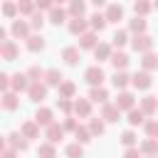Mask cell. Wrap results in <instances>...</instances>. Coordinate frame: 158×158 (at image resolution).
<instances>
[{
  "instance_id": "obj_42",
  "label": "cell",
  "mask_w": 158,
  "mask_h": 158,
  "mask_svg": "<svg viewBox=\"0 0 158 158\" xmlns=\"http://www.w3.org/2000/svg\"><path fill=\"white\" fill-rule=\"evenodd\" d=\"M64 156H67V158H84V146L74 141V143H69V146L64 148Z\"/></svg>"
},
{
  "instance_id": "obj_39",
  "label": "cell",
  "mask_w": 158,
  "mask_h": 158,
  "mask_svg": "<svg viewBox=\"0 0 158 158\" xmlns=\"http://www.w3.org/2000/svg\"><path fill=\"white\" fill-rule=\"evenodd\" d=\"M123 44H128V30H116L114 32V37H111V47H123Z\"/></svg>"
},
{
  "instance_id": "obj_25",
  "label": "cell",
  "mask_w": 158,
  "mask_h": 158,
  "mask_svg": "<svg viewBox=\"0 0 158 158\" xmlns=\"http://www.w3.org/2000/svg\"><path fill=\"white\" fill-rule=\"evenodd\" d=\"M141 69H146V72H153V69H158V54H156L153 49L141 54Z\"/></svg>"
},
{
  "instance_id": "obj_16",
  "label": "cell",
  "mask_w": 158,
  "mask_h": 158,
  "mask_svg": "<svg viewBox=\"0 0 158 158\" xmlns=\"http://www.w3.org/2000/svg\"><path fill=\"white\" fill-rule=\"evenodd\" d=\"M62 59H64V64L77 67V64H79V59H81V49H79V47H74V44H69V47H64V49H62Z\"/></svg>"
},
{
  "instance_id": "obj_57",
  "label": "cell",
  "mask_w": 158,
  "mask_h": 158,
  "mask_svg": "<svg viewBox=\"0 0 158 158\" xmlns=\"http://www.w3.org/2000/svg\"><path fill=\"white\" fill-rule=\"evenodd\" d=\"M153 7H156V10H158V0H153Z\"/></svg>"
},
{
  "instance_id": "obj_32",
  "label": "cell",
  "mask_w": 158,
  "mask_h": 158,
  "mask_svg": "<svg viewBox=\"0 0 158 158\" xmlns=\"http://www.w3.org/2000/svg\"><path fill=\"white\" fill-rule=\"evenodd\" d=\"M111 44H106V42H99L96 47H94V57L99 59V62H109V57H111Z\"/></svg>"
},
{
  "instance_id": "obj_51",
  "label": "cell",
  "mask_w": 158,
  "mask_h": 158,
  "mask_svg": "<svg viewBox=\"0 0 158 158\" xmlns=\"http://www.w3.org/2000/svg\"><path fill=\"white\" fill-rule=\"evenodd\" d=\"M10 89V74L0 72V91H7Z\"/></svg>"
},
{
  "instance_id": "obj_38",
  "label": "cell",
  "mask_w": 158,
  "mask_h": 158,
  "mask_svg": "<svg viewBox=\"0 0 158 158\" xmlns=\"http://www.w3.org/2000/svg\"><path fill=\"white\" fill-rule=\"evenodd\" d=\"M0 12H2L7 20H15V17H17V2H12V0H5V2L0 5Z\"/></svg>"
},
{
  "instance_id": "obj_53",
  "label": "cell",
  "mask_w": 158,
  "mask_h": 158,
  "mask_svg": "<svg viewBox=\"0 0 158 158\" xmlns=\"http://www.w3.org/2000/svg\"><path fill=\"white\" fill-rule=\"evenodd\" d=\"M5 40H7V30L0 25V42H5Z\"/></svg>"
},
{
  "instance_id": "obj_8",
  "label": "cell",
  "mask_w": 158,
  "mask_h": 158,
  "mask_svg": "<svg viewBox=\"0 0 158 158\" xmlns=\"http://www.w3.org/2000/svg\"><path fill=\"white\" fill-rule=\"evenodd\" d=\"M72 114H74L77 118H89V116H91V101H89V99H74Z\"/></svg>"
},
{
  "instance_id": "obj_33",
  "label": "cell",
  "mask_w": 158,
  "mask_h": 158,
  "mask_svg": "<svg viewBox=\"0 0 158 158\" xmlns=\"http://www.w3.org/2000/svg\"><path fill=\"white\" fill-rule=\"evenodd\" d=\"M89 131H91V136H104V131H106V121L99 116V118H91L89 116V126H86Z\"/></svg>"
},
{
  "instance_id": "obj_46",
  "label": "cell",
  "mask_w": 158,
  "mask_h": 158,
  "mask_svg": "<svg viewBox=\"0 0 158 158\" xmlns=\"http://www.w3.org/2000/svg\"><path fill=\"white\" fill-rule=\"evenodd\" d=\"M121 143H123L126 148H128V146H138V136L128 128V131H123V133H121Z\"/></svg>"
},
{
  "instance_id": "obj_5",
  "label": "cell",
  "mask_w": 158,
  "mask_h": 158,
  "mask_svg": "<svg viewBox=\"0 0 158 158\" xmlns=\"http://www.w3.org/2000/svg\"><path fill=\"white\" fill-rule=\"evenodd\" d=\"M5 138H7V146H10V148H15L17 153H25V151L30 148V141H27L20 131H12V133H10V136H5Z\"/></svg>"
},
{
  "instance_id": "obj_48",
  "label": "cell",
  "mask_w": 158,
  "mask_h": 158,
  "mask_svg": "<svg viewBox=\"0 0 158 158\" xmlns=\"http://www.w3.org/2000/svg\"><path fill=\"white\" fill-rule=\"evenodd\" d=\"M77 126H79V123H77V116H74V114L64 116V123H62V128H64V131H74Z\"/></svg>"
},
{
  "instance_id": "obj_26",
  "label": "cell",
  "mask_w": 158,
  "mask_h": 158,
  "mask_svg": "<svg viewBox=\"0 0 158 158\" xmlns=\"http://www.w3.org/2000/svg\"><path fill=\"white\" fill-rule=\"evenodd\" d=\"M86 12V0H69L67 2V15L69 17H81Z\"/></svg>"
},
{
  "instance_id": "obj_47",
  "label": "cell",
  "mask_w": 158,
  "mask_h": 158,
  "mask_svg": "<svg viewBox=\"0 0 158 158\" xmlns=\"http://www.w3.org/2000/svg\"><path fill=\"white\" fill-rule=\"evenodd\" d=\"M72 104H74V99H57V109H59L64 116L72 114Z\"/></svg>"
},
{
  "instance_id": "obj_17",
  "label": "cell",
  "mask_w": 158,
  "mask_h": 158,
  "mask_svg": "<svg viewBox=\"0 0 158 158\" xmlns=\"http://www.w3.org/2000/svg\"><path fill=\"white\" fill-rule=\"evenodd\" d=\"M27 86H30V79H27V74H12L10 77V91H15V94H20V91H27Z\"/></svg>"
},
{
  "instance_id": "obj_43",
  "label": "cell",
  "mask_w": 158,
  "mask_h": 158,
  "mask_svg": "<svg viewBox=\"0 0 158 158\" xmlns=\"http://www.w3.org/2000/svg\"><path fill=\"white\" fill-rule=\"evenodd\" d=\"M44 15H42V10H35L32 15H30V30H42L44 27Z\"/></svg>"
},
{
  "instance_id": "obj_50",
  "label": "cell",
  "mask_w": 158,
  "mask_h": 158,
  "mask_svg": "<svg viewBox=\"0 0 158 158\" xmlns=\"http://www.w3.org/2000/svg\"><path fill=\"white\" fill-rule=\"evenodd\" d=\"M35 7L37 10H49V7H54V0H35Z\"/></svg>"
},
{
  "instance_id": "obj_15",
  "label": "cell",
  "mask_w": 158,
  "mask_h": 158,
  "mask_svg": "<svg viewBox=\"0 0 158 158\" xmlns=\"http://www.w3.org/2000/svg\"><path fill=\"white\" fill-rule=\"evenodd\" d=\"M99 32H94V30H86V32H81L79 35V49H94L96 44H99V37H96Z\"/></svg>"
},
{
  "instance_id": "obj_23",
  "label": "cell",
  "mask_w": 158,
  "mask_h": 158,
  "mask_svg": "<svg viewBox=\"0 0 158 158\" xmlns=\"http://www.w3.org/2000/svg\"><path fill=\"white\" fill-rule=\"evenodd\" d=\"M57 91H59V99H74V94H77V84L69 81V79H62L59 86H57Z\"/></svg>"
},
{
  "instance_id": "obj_3",
  "label": "cell",
  "mask_w": 158,
  "mask_h": 158,
  "mask_svg": "<svg viewBox=\"0 0 158 158\" xmlns=\"http://www.w3.org/2000/svg\"><path fill=\"white\" fill-rule=\"evenodd\" d=\"M104 79H106V74H104L101 64H94V67H89V69L84 72V81H86L89 86H99V84H104Z\"/></svg>"
},
{
  "instance_id": "obj_59",
  "label": "cell",
  "mask_w": 158,
  "mask_h": 158,
  "mask_svg": "<svg viewBox=\"0 0 158 158\" xmlns=\"http://www.w3.org/2000/svg\"><path fill=\"white\" fill-rule=\"evenodd\" d=\"M0 109H2V104H0Z\"/></svg>"
},
{
  "instance_id": "obj_34",
  "label": "cell",
  "mask_w": 158,
  "mask_h": 158,
  "mask_svg": "<svg viewBox=\"0 0 158 158\" xmlns=\"http://www.w3.org/2000/svg\"><path fill=\"white\" fill-rule=\"evenodd\" d=\"M106 25H109V22H106V17H104L101 12H94V15L89 17V27H91L94 32H101V30H106Z\"/></svg>"
},
{
  "instance_id": "obj_37",
  "label": "cell",
  "mask_w": 158,
  "mask_h": 158,
  "mask_svg": "<svg viewBox=\"0 0 158 158\" xmlns=\"http://www.w3.org/2000/svg\"><path fill=\"white\" fill-rule=\"evenodd\" d=\"M151 10H153V2H151V0H133V12H136V15L146 17Z\"/></svg>"
},
{
  "instance_id": "obj_40",
  "label": "cell",
  "mask_w": 158,
  "mask_h": 158,
  "mask_svg": "<svg viewBox=\"0 0 158 158\" xmlns=\"http://www.w3.org/2000/svg\"><path fill=\"white\" fill-rule=\"evenodd\" d=\"M74 138H77V143L84 146V143H89L94 136H91V131H89L86 126H77V128H74Z\"/></svg>"
},
{
  "instance_id": "obj_4",
  "label": "cell",
  "mask_w": 158,
  "mask_h": 158,
  "mask_svg": "<svg viewBox=\"0 0 158 158\" xmlns=\"http://www.w3.org/2000/svg\"><path fill=\"white\" fill-rule=\"evenodd\" d=\"M17 54H20V47H17L15 40H5V42H0V59H5V62H15Z\"/></svg>"
},
{
  "instance_id": "obj_10",
  "label": "cell",
  "mask_w": 158,
  "mask_h": 158,
  "mask_svg": "<svg viewBox=\"0 0 158 158\" xmlns=\"http://www.w3.org/2000/svg\"><path fill=\"white\" fill-rule=\"evenodd\" d=\"M64 133H67V131H64V128H62L57 121H52L49 126H44V138H47L49 143H54V146H57V143L64 138Z\"/></svg>"
},
{
  "instance_id": "obj_30",
  "label": "cell",
  "mask_w": 158,
  "mask_h": 158,
  "mask_svg": "<svg viewBox=\"0 0 158 158\" xmlns=\"http://www.w3.org/2000/svg\"><path fill=\"white\" fill-rule=\"evenodd\" d=\"M62 79H64V74H62L59 69H44V79H42V81H44L47 86H59Z\"/></svg>"
},
{
  "instance_id": "obj_41",
  "label": "cell",
  "mask_w": 158,
  "mask_h": 158,
  "mask_svg": "<svg viewBox=\"0 0 158 158\" xmlns=\"http://www.w3.org/2000/svg\"><path fill=\"white\" fill-rule=\"evenodd\" d=\"M35 10H37V7H35V0H17V15L30 17Z\"/></svg>"
},
{
  "instance_id": "obj_20",
  "label": "cell",
  "mask_w": 158,
  "mask_h": 158,
  "mask_svg": "<svg viewBox=\"0 0 158 158\" xmlns=\"http://www.w3.org/2000/svg\"><path fill=\"white\" fill-rule=\"evenodd\" d=\"M0 104H2V109L5 111H15L17 106H20V96L15 94V91H2V99H0Z\"/></svg>"
},
{
  "instance_id": "obj_54",
  "label": "cell",
  "mask_w": 158,
  "mask_h": 158,
  "mask_svg": "<svg viewBox=\"0 0 158 158\" xmlns=\"http://www.w3.org/2000/svg\"><path fill=\"white\" fill-rule=\"evenodd\" d=\"M94 7H101V5H106V0H89Z\"/></svg>"
},
{
  "instance_id": "obj_13",
  "label": "cell",
  "mask_w": 158,
  "mask_h": 158,
  "mask_svg": "<svg viewBox=\"0 0 158 158\" xmlns=\"http://www.w3.org/2000/svg\"><path fill=\"white\" fill-rule=\"evenodd\" d=\"M138 109H141L146 116H153V114L158 111V96H153V94H146L143 99H138Z\"/></svg>"
},
{
  "instance_id": "obj_7",
  "label": "cell",
  "mask_w": 158,
  "mask_h": 158,
  "mask_svg": "<svg viewBox=\"0 0 158 158\" xmlns=\"http://www.w3.org/2000/svg\"><path fill=\"white\" fill-rule=\"evenodd\" d=\"M114 104H116V109H118V111H128V109H133V106H136V96H133L131 91H126V89H121Z\"/></svg>"
},
{
  "instance_id": "obj_55",
  "label": "cell",
  "mask_w": 158,
  "mask_h": 158,
  "mask_svg": "<svg viewBox=\"0 0 158 158\" xmlns=\"http://www.w3.org/2000/svg\"><path fill=\"white\" fill-rule=\"evenodd\" d=\"M5 148H7V138H5V136H0V151H5Z\"/></svg>"
},
{
  "instance_id": "obj_21",
  "label": "cell",
  "mask_w": 158,
  "mask_h": 158,
  "mask_svg": "<svg viewBox=\"0 0 158 158\" xmlns=\"http://www.w3.org/2000/svg\"><path fill=\"white\" fill-rule=\"evenodd\" d=\"M35 121H37V126H49V123L54 121V111L47 109V106H40V109L35 111Z\"/></svg>"
},
{
  "instance_id": "obj_49",
  "label": "cell",
  "mask_w": 158,
  "mask_h": 158,
  "mask_svg": "<svg viewBox=\"0 0 158 158\" xmlns=\"http://www.w3.org/2000/svg\"><path fill=\"white\" fill-rule=\"evenodd\" d=\"M123 158H143V153H141L138 146H128V148L123 151Z\"/></svg>"
},
{
  "instance_id": "obj_31",
  "label": "cell",
  "mask_w": 158,
  "mask_h": 158,
  "mask_svg": "<svg viewBox=\"0 0 158 158\" xmlns=\"http://www.w3.org/2000/svg\"><path fill=\"white\" fill-rule=\"evenodd\" d=\"M111 84H114V89H118V91H121V89H126V86L131 84V77L126 74V69H123V72H114Z\"/></svg>"
},
{
  "instance_id": "obj_28",
  "label": "cell",
  "mask_w": 158,
  "mask_h": 158,
  "mask_svg": "<svg viewBox=\"0 0 158 158\" xmlns=\"http://www.w3.org/2000/svg\"><path fill=\"white\" fill-rule=\"evenodd\" d=\"M146 27H148V22H146V17H141V15H136V17L128 20V32H133V35L146 32Z\"/></svg>"
},
{
  "instance_id": "obj_58",
  "label": "cell",
  "mask_w": 158,
  "mask_h": 158,
  "mask_svg": "<svg viewBox=\"0 0 158 158\" xmlns=\"http://www.w3.org/2000/svg\"><path fill=\"white\" fill-rule=\"evenodd\" d=\"M143 158H158V156H143Z\"/></svg>"
},
{
  "instance_id": "obj_14",
  "label": "cell",
  "mask_w": 158,
  "mask_h": 158,
  "mask_svg": "<svg viewBox=\"0 0 158 158\" xmlns=\"http://www.w3.org/2000/svg\"><path fill=\"white\" fill-rule=\"evenodd\" d=\"M67 27H69V32H72V35H77V37H79L81 32H86V30H89V20H86L84 15H81V17H69V20H67Z\"/></svg>"
},
{
  "instance_id": "obj_52",
  "label": "cell",
  "mask_w": 158,
  "mask_h": 158,
  "mask_svg": "<svg viewBox=\"0 0 158 158\" xmlns=\"http://www.w3.org/2000/svg\"><path fill=\"white\" fill-rule=\"evenodd\" d=\"M0 158H17V151L15 148H5V151H0Z\"/></svg>"
},
{
  "instance_id": "obj_35",
  "label": "cell",
  "mask_w": 158,
  "mask_h": 158,
  "mask_svg": "<svg viewBox=\"0 0 158 158\" xmlns=\"http://www.w3.org/2000/svg\"><path fill=\"white\" fill-rule=\"evenodd\" d=\"M126 114H128V116H126V121H128L131 126H141V123L146 121V114H143L141 109H136V106H133V109H128Z\"/></svg>"
},
{
  "instance_id": "obj_2",
  "label": "cell",
  "mask_w": 158,
  "mask_h": 158,
  "mask_svg": "<svg viewBox=\"0 0 158 158\" xmlns=\"http://www.w3.org/2000/svg\"><path fill=\"white\" fill-rule=\"evenodd\" d=\"M27 96H30V101L42 104V101L47 99V84H44V81H30V86H27Z\"/></svg>"
},
{
  "instance_id": "obj_11",
  "label": "cell",
  "mask_w": 158,
  "mask_h": 158,
  "mask_svg": "<svg viewBox=\"0 0 158 158\" xmlns=\"http://www.w3.org/2000/svg\"><path fill=\"white\" fill-rule=\"evenodd\" d=\"M47 20H49L52 25H57V27H59V25H64V22L69 20V15H67V10H64L62 5H54V7H49V10H47Z\"/></svg>"
},
{
  "instance_id": "obj_19",
  "label": "cell",
  "mask_w": 158,
  "mask_h": 158,
  "mask_svg": "<svg viewBox=\"0 0 158 158\" xmlns=\"http://www.w3.org/2000/svg\"><path fill=\"white\" fill-rule=\"evenodd\" d=\"M86 99H89L91 104H106V101H109V91L99 84V86H91V89H89V96H86Z\"/></svg>"
},
{
  "instance_id": "obj_12",
  "label": "cell",
  "mask_w": 158,
  "mask_h": 158,
  "mask_svg": "<svg viewBox=\"0 0 158 158\" xmlns=\"http://www.w3.org/2000/svg\"><path fill=\"white\" fill-rule=\"evenodd\" d=\"M10 35H12L15 40H27V37H30V22H27V20H12Z\"/></svg>"
},
{
  "instance_id": "obj_9",
  "label": "cell",
  "mask_w": 158,
  "mask_h": 158,
  "mask_svg": "<svg viewBox=\"0 0 158 158\" xmlns=\"http://www.w3.org/2000/svg\"><path fill=\"white\" fill-rule=\"evenodd\" d=\"M99 116H101L106 123H118V121H121V111L116 109V104H109V101L101 104V114H99Z\"/></svg>"
},
{
  "instance_id": "obj_24",
  "label": "cell",
  "mask_w": 158,
  "mask_h": 158,
  "mask_svg": "<svg viewBox=\"0 0 158 158\" xmlns=\"http://www.w3.org/2000/svg\"><path fill=\"white\" fill-rule=\"evenodd\" d=\"M20 133H22L27 141L40 138V126H37V121H35V118H32V121H25V123L20 126Z\"/></svg>"
},
{
  "instance_id": "obj_44",
  "label": "cell",
  "mask_w": 158,
  "mask_h": 158,
  "mask_svg": "<svg viewBox=\"0 0 158 158\" xmlns=\"http://www.w3.org/2000/svg\"><path fill=\"white\" fill-rule=\"evenodd\" d=\"M141 126H143V133H146V136L158 138V121H156V118H146Z\"/></svg>"
},
{
  "instance_id": "obj_60",
  "label": "cell",
  "mask_w": 158,
  "mask_h": 158,
  "mask_svg": "<svg viewBox=\"0 0 158 158\" xmlns=\"http://www.w3.org/2000/svg\"><path fill=\"white\" fill-rule=\"evenodd\" d=\"M54 158H57V156H54Z\"/></svg>"
},
{
  "instance_id": "obj_1",
  "label": "cell",
  "mask_w": 158,
  "mask_h": 158,
  "mask_svg": "<svg viewBox=\"0 0 158 158\" xmlns=\"http://www.w3.org/2000/svg\"><path fill=\"white\" fill-rule=\"evenodd\" d=\"M128 42H131V47H133L138 54H143V52H151V49H153V37H151V35H146V32L133 35Z\"/></svg>"
},
{
  "instance_id": "obj_6",
  "label": "cell",
  "mask_w": 158,
  "mask_h": 158,
  "mask_svg": "<svg viewBox=\"0 0 158 158\" xmlns=\"http://www.w3.org/2000/svg\"><path fill=\"white\" fill-rule=\"evenodd\" d=\"M131 84H133L138 91H146V89H151V84H153V79H151V72H146V69L136 72V74L131 77Z\"/></svg>"
},
{
  "instance_id": "obj_22",
  "label": "cell",
  "mask_w": 158,
  "mask_h": 158,
  "mask_svg": "<svg viewBox=\"0 0 158 158\" xmlns=\"http://www.w3.org/2000/svg\"><path fill=\"white\" fill-rule=\"evenodd\" d=\"M109 62L114 64V69H116V72H123V69L128 67V62H131V59H128V54H126V52H111Z\"/></svg>"
},
{
  "instance_id": "obj_18",
  "label": "cell",
  "mask_w": 158,
  "mask_h": 158,
  "mask_svg": "<svg viewBox=\"0 0 158 158\" xmlns=\"http://www.w3.org/2000/svg\"><path fill=\"white\" fill-rule=\"evenodd\" d=\"M104 17H106V22H116V25H118V20H123V5H121V2H111V5L106 7Z\"/></svg>"
},
{
  "instance_id": "obj_29",
  "label": "cell",
  "mask_w": 158,
  "mask_h": 158,
  "mask_svg": "<svg viewBox=\"0 0 158 158\" xmlns=\"http://www.w3.org/2000/svg\"><path fill=\"white\" fill-rule=\"evenodd\" d=\"M25 44H27V49H30V52H42L47 42H44V37H42V35H30V37L25 40Z\"/></svg>"
},
{
  "instance_id": "obj_56",
  "label": "cell",
  "mask_w": 158,
  "mask_h": 158,
  "mask_svg": "<svg viewBox=\"0 0 158 158\" xmlns=\"http://www.w3.org/2000/svg\"><path fill=\"white\" fill-rule=\"evenodd\" d=\"M62 2H69V0H54V5H62Z\"/></svg>"
},
{
  "instance_id": "obj_45",
  "label": "cell",
  "mask_w": 158,
  "mask_h": 158,
  "mask_svg": "<svg viewBox=\"0 0 158 158\" xmlns=\"http://www.w3.org/2000/svg\"><path fill=\"white\" fill-rule=\"evenodd\" d=\"M25 74H27V79H30V81H42V79H44V69H42V67H37V64H32Z\"/></svg>"
},
{
  "instance_id": "obj_36",
  "label": "cell",
  "mask_w": 158,
  "mask_h": 158,
  "mask_svg": "<svg viewBox=\"0 0 158 158\" xmlns=\"http://www.w3.org/2000/svg\"><path fill=\"white\" fill-rule=\"evenodd\" d=\"M54 156H57L54 143L44 141V143H40V146H37V158H54Z\"/></svg>"
},
{
  "instance_id": "obj_27",
  "label": "cell",
  "mask_w": 158,
  "mask_h": 158,
  "mask_svg": "<svg viewBox=\"0 0 158 158\" xmlns=\"http://www.w3.org/2000/svg\"><path fill=\"white\" fill-rule=\"evenodd\" d=\"M141 153L143 156H158V138H151V136H146L143 141H141Z\"/></svg>"
}]
</instances>
